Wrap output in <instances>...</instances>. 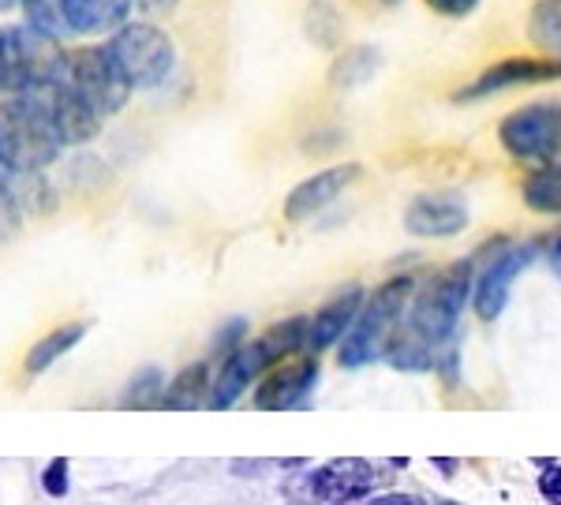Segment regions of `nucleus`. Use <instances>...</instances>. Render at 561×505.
I'll return each instance as SVG.
<instances>
[{"instance_id":"obj_26","label":"nucleus","mask_w":561,"mask_h":505,"mask_svg":"<svg viewBox=\"0 0 561 505\" xmlns=\"http://www.w3.org/2000/svg\"><path fill=\"white\" fill-rule=\"evenodd\" d=\"M248 319H229L221 330H217V337H214V356L217 359H225V356H232L237 348L248 345Z\"/></svg>"},{"instance_id":"obj_4","label":"nucleus","mask_w":561,"mask_h":505,"mask_svg":"<svg viewBox=\"0 0 561 505\" xmlns=\"http://www.w3.org/2000/svg\"><path fill=\"white\" fill-rule=\"evenodd\" d=\"M105 45L116 57V65H121L131 90L161 87L176 68V42H173V34L158 23H147V20L124 23L121 31L108 34Z\"/></svg>"},{"instance_id":"obj_21","label":"nucleus","mask_w":561,"mask_h":505,"mask_svg":"<svg viewBox=\"0 0 561 505\" xmlns=\"http://www.w3.org/2000/svg\"><path fill=\"white\" fill-rule=\"evenodd\" d=\"M87 322H68V326H57L53 333H45V337L34 345L31 352H26V375H42V371H49L53 364H57L65 352H71L79 345V341L87 337Z\"/></svg>"},{"instance_id":"obj_13","label":"nucleus","mask_w":561,"mask_h":505,"mask_svg":"<svg viewBox=\"0 0 561 505\" xmlns=\"http://www.w3.org/2000/svg\"><path fill=\"white\" fill-rule=\"evenodd\" d=\"M359 173H364V169H359L356 161H345V165H330V169H322V173L300 180V184L288 192L285 206H280L285 221H307V218H314V214H322L333 198L345 195L348 187L356 184Z\"/></svg>"},{"instance_id":"obj_35","label":"nucleus","mask_w":561,"mask_h":505,"mask_svg":"<svg viewBox=\"0 0 561 505\" xmlns=\"http://www.w3.org/2000/svg\"><path fill=\"white\" fill-rule=\"evenodd\" d=\"M434 505H460V502H454V498H434Z\"/></svg>"},{"instance_id":"obj_25","label":"nucleus","mask_w":561,"mask_h":505,"mask_svg":"<svg viewBox=\"0 0 561 505\" xmlns=\"http://www.w3.org/2000/svg\"><path fill=\"white\" fill-rule=\"evenodd\" d=\"M23 23H31L34 31L49 34V38H68V23H65V4L60 0H23Z\"/></svg>"},{"instance_id":"obj_28","label":"nucleus","mask_w":561,"mask_h":505,"mask_svg":"<svg viewBox=\"0 0 561 505\" xmlns=\"http://www.w3.org/2000/svg\"><path fill=\"white\" fill-rule=\"evenodd\" d=\"M42 486H45V494H53V498H65L68 494V461L65 457H57V461L45 464Z\"/></svg>"},{"instance_id":"obj_1","label":"nucleus","mask_w":561,"mask_h":505,"mask_svg":"<svg viewBox=\"0 0 561 505\" xmlns=\"http://www.w3.org/2000/svg\"><path fill=\"white\" fill-rule=\"evenodd\" d=\"M415 277L412 274H397L375 288V292L364 300L356 322L345 333V341L337 345V364L348 367V371H359V367L375 364V359H386V348L393 341V333L401 330L404 314L412 308L415 296Z\"/></svg>"},{"instance_id":"obj_14","label":"nucleus","mask_w":561,"mask_h":505,"mask_svg":"<svg viewBox=\"0 0 561 505\" xmlns=\"http://www.w3.org/2000/svg\"><path fill=\"white\" fill-rule=\"evenodd\" d=\"M364 300H367V292H364V285H356V282L341 288L333 300H325L322 308L314 311L311 326H307V352L319 356V352L341 345L345 333L352 330V322H356L359 308H364Z\"/></svg>"},{"instance_id":"obj_37","label":"nucleus","mask_w":561,"mask_h":505,"mask_svg":"<svg viewBox=\"0 0 561 505\" xmlns=\"http://www.w3.org/2000/svg\"><path fill=\"white\" fill-rule=\"evenodd\" d=\"M0 97H4V87H0Z\"/></svg>"},{"instance_id":"obj_27","label":"nucleus","mask_w":561,"mask_h":505,"mask_svg":"<svg viewBox=\"0 0 561 505\" xmlns=\"http://www.w3.org/2000/svg\"><path fill=\"white\" fill-rule=\"evenodd\" d=\"M536 464L547 468V472L539 475V494L550 505H561V464L558 461H547V457H536Z\"/></svg>"},{"instance_id":"obj_29","label":"nucleus","mask_w":561,"mask_h":505,"mask_svg":"<svg viewBox=\"0 0 561 505\" xmlns=\"http://www.w3.org/2000/svg\"><path fill=\"white\" fill-rule=\"evenodd\" d=\"M423 4H427L434 15H442V20H468L483 0H423Z\"/></svg>"},{"instance_id":"obj_30","label":"nucleus","mask_w":561,"mask_h":505,"mask_svg":"<svg viewBox=\"0 0 561 505\" xmlns=\"http://www.w3.org/2000/svg\"><path fill=\"white\" fill-rule=\"evenodd\" d=\"M359 505H427L420 494H404V491H389V494H370L367 502Z\"/></svg>"},{"instance_id":"obj_20","label":"nucleus","mask_w":561,"mask_h":505,"mask_svg":"<svg viewBox=\"0 0 561 505\" xmlns=\"http://www.w3.org/2000/svg\"><path fill=\"white\" fill-rule=\"evenodd\" d=\"M520 198L531 214L558 218L561 214V165H536L520 180Z\"/></svg>"},{"instance_id":"obj_19","label":"nucleus","mask_w":561,"mask_h":505,"mask_svg":"<svg viewBox=\"0 0 561 505\" xmlns=\"http://www.w3.org/2000/svg\"><path fill=\"white\" fill-rule=\"evenodd\" d=\"M382 53L375 45H348L345 53H337V60L330 65V87L333 90H359L375 79Z\"/></svg>"},{"instance_id":"obj_8","label":"nucleus","mask_w":561,"mask_h":505,"mask_svg":"<svg viewBox=\"0 0 561 505\" xmlns=\"http://www.w3.org/2000/svg\"><path fill=\"white\" fill-rule=\"evenodd\" d=\"M561 83V60L558 57H505L486 65L468 87L457 90V102H483L502 90L517 87H547Z\"/></svg>"},{"instance_id":"obj_23","label":"nucleus","mask_w":561,"mask_h":505,"mask_svg":"<svg viewBox=\"0 0 561 505\" xmlns=\"http://www.w3.org/2000/svg\"><path fill=\"white\" fill-rule=\"evenodd\" d=\"M528 38L542 57L561 60V0H536V4H531Z\"/></svg>"},{"instance_id":"obj_9","label":"nucleus","mask_w":561,"mask_h":505,"mask_svg":"<svg viewBox=\"0 0 561 505\" xmlns=\"http://www.w3.org/2000/svg\"><path fill=\"white\" fill-rule=\"evenodd\" d=\"M322 375V364L314 352H304V356H293L285 364H277L274 371H266L255 386V409L259 412H288L300 409L307 397L314 393Z\"/></svg>"},{"instance_id":"obj_36","label":"nucleus","mask_w":561,"mask_h":505,"mask_svg":"<svg viewBox=\"0 0 561 505\" xmlns=\"http://www.w3.org/2000/svg\"><path fill=\"white\" fill-rule=\"evenodd\" d=\"M382 4H389V8H393V4H401V0H382Z\"/></svg>"},{"instance_id":"obj_7","label":"nucleus","mask_w":561,"mask_h":505,"mask_svg":"<svg viewBox=\"0 0 561 505\" xmlns=\"http://www.w3.org/2000/svg\"><path fill=\"white\" fill-rule=\"evenodd\" d=\"M300 505H341V502H364L375 494V464L364 457H337V461L300 472L285 483Z\"/></svg>"},{"instance_id":"obj_12","label":"nucleus","mask_w":561,"mask_h":505,"mask_svg":"<svg viewBox=\"0 0 561 505\" xmlns=\"http://www.w3.org/2000/svg\"><path fill=\"white\" fill-rule=\"evenodd\" d=\"M404 229L420 240H449L468 229V203L457 192L415 195L404 210Z\"/></svg>"},{"instance_id":"obj_10","label":"nucleus","mask_w":561,"mask_h":505,"mask_svg":"<svg viewBox=\"0 0 561 505\" xmlns=\"http://www.w3.org/2000/svg\"><path fill=\"white\" fill-rule=\"evenodd\" d=\"M536 243H517V248H502L491 263L483 266V274L476 277V292H472V308L479 322H497L510 303V288L513 282L531 266L536 259Z\"/></svg>"},{"instance_id":"obj_17","label":"nucleus","mask_w":561,"mask_h":505,"mask_svg":"<svg viewBox=\"0 0 561 505\" xmlns=\"http://www.w3.org/2000/svg\"><path fill=\"white\" fill-rule=\"evenodd\" d=\"M307 326H311V319L293 314V319H280L266 333H259L255 345L262 352V359H266V371H274L277 364H285V359L307 352Z\"/></svg>"},{"instance_id":"obj_16","label":"nucleus","mask_w":561,"mask_h":505,"mask_svg":"<svg viewBox=\"0 0 561 505\" xmlns=\"http://www.w3.org/2000/svg\"><path fill=\"white\" fill-rule=\"evenodd\" d=\"M68 34H108L131 23L135 0H60Z\"/></svg>"},{"instance_id":"obj_3","label":"nucleus","mask_w":561,"mask_h":505,"mask_svg":"<svg viewBox=\"0 0 561 505\" xmlns=\"http://www.w3.org/2000/svg\"><path fill=\"white\" fill-rule=\"evenodd\" d=\"M472 292H476V259H457L446 269H438L423 288H415L404 322L420 337H427L434 348H442L446 341L457 337L460 314H465Z\"/></svg>"},{"instance_id":"obj_22","label":"nucleus","mask_w":561,"mask_h":505,"mask_svg":"<svg viewBox=\"0 0 561 505\" xmlns=\"http://www.w3.org/2000/svg\"><path fill=\"white\" fill-rule=\"evenodd\" d=\"M304 34L319 49H337L345 42V15L333 0H307L304 8Z\"/></svg>"},{"instance_id":"obj_32","label":"nucleus","mask_w":561,"mask_h":505,"mask_svg":"<svg viewBox=\"0 0 561 505\" xmlns=\"http://www.w3.org/2000/svg\"><path fill=\"white\" fill-rule=\"evenodd\" d=\"M431 464H434V468H442V475H454L457 468H460L457 457H431Z\"/></svg>"},{"instance_id":"obj_6","label":"nucleus","mask_w":561,"mask_h":505,"mask_svg":"<svg viewBox=\"0 0 561 505\" xmlns=\"http://www.w3.org/2000/svg\"><path fill=\"white\" fill-rule=\"evenodd\" d=\"M65 79L79 94L90 102V110L98 116H116L128 105L131 97V83L124 79L116 57L108 53L105 42L94 45H79V49H68V65H65Z\"/></svg>"},{"instance_id":"obj_34","label":"nucleus","mask_w":561,"mask_h":505,"mask_svg":"<svg viewBox=\"0 0 561 505\" xmlns=\"http://www.w3.org/2000/svg\"><path fill=\"white\" fill-rule=\"evenodd\" d=\"M15 4H23V0H0V12H8V8H15Z\"/></svg>"},{"instance_id":"obj_15","label":"nucleus","mask_w":561,"mask_h":505,"mask_svg":"<svg viewBox=\"0 0 561 505\" xmlns=\"http://www.w3.org/2000/svg\"><path fill=\"white\" fill-rule=\"evenodd\" d=\"M262 375H266V359H262L255 341H248L243 348H237L232 356L221 359V367H217V375H214L206 409H214V412L232 409V404L240 401V393L248 390L251 382H259Z\"/></svg>"},{"instance_id":"obj_18","label":"nucleus","mask_w":561,"mask_h":505,"mask_svg":"<svg viewBox=\"0 0 561 505\" xmlns=\"http://www.w3.org/2000/svg\"><path fill=\"white\" fill-rule=\"evenodd\" d=\"M210 364L206 359H198V364H187L184 371H180L173 382L165 386V397H161V409L169 412H195L198 404L210 401Z\"/></svg>"},{"instance_id":"obj_11","label":"nucleus","mask_w":561,"mask_h":505,"mask_svg":"<svg viewBox=\"0 0 561 505\" xmlns=\"http://www.w3.org/2000/svg\"><path fill=\"white\" fill-rule=\"evenodd\" d=\"M34 94H38L42 102H45L53 128H57V135H60V142H65V147H83V142H90L98 131H102V116L90 110L87 97L68 83L65 71H60L53 83L38 87Z\"/></svg>"},{"instance_id":"obj_24","label":"nucleus","mask_w":561,"mask_h":505,"mask_svg":"<svg viewBox=\"0 0 561 505\" xmlns=\"http://www.w3.org/2000/svg\"><path fill=\"white\" fill-rule=\"evenodd\" d=\"M165 371L161 367H142V371H135V378L128 382V390H124V409H135V412H147V409H161V397H165Z\"/></svg>"},{"instance_id":"obj_31","label":"nucleus","mask_w":561,"mask_h":505,"mask_svg":"<svg viewBox=\"0 0 561 505\" xmlns=\"http://www.w3.org/2000/svg\"><path fill=\"white\" fill-rule=\"evenodd\" d=\"M180 0H135V8H142V12H173Z\"/></svg>"},{"instance_id":"obj_5","label":"nucleus","mask_w":561,"mask_h":505,"mask_svg":"<svg viewBox=\"0 0 561 505\" xmlns=\"http://www.w3.org/2000/svg\"><path fill=\"white\" fill-rule=\"evenodd\" d=\"M497 142L528 165H561V97L528 102L497 124Z\"/></svg>"},{"instance_id":"obj_33","label":"nucleus","mask_w":561,"mask_h":505,"mask_svg":"<svg viewBox=\"0 0 561 505\" xmlns=\"http://www.w3.org/2000/svg\"><path fill=\"white\" fill-rule=\"evenodd\" d=\"M550 266H554V274L561 277V237L550 243Z\"/></svg>"},{"instance_id":"obj_2","label":"nucleus","mask_w":561,"mask_h":505,"mask_svg":"<svg viewBox=\"0 0 561 505\" xmlns=\"http://www.w3.org/2000/svg\"><path fill=\"white\" fill-rule=\"evenodd\" d=\"M60 135L53 128L49 110L34 90L0 102V158L15 173H38L60 154Z\"/></svg>"}]
</instances>
